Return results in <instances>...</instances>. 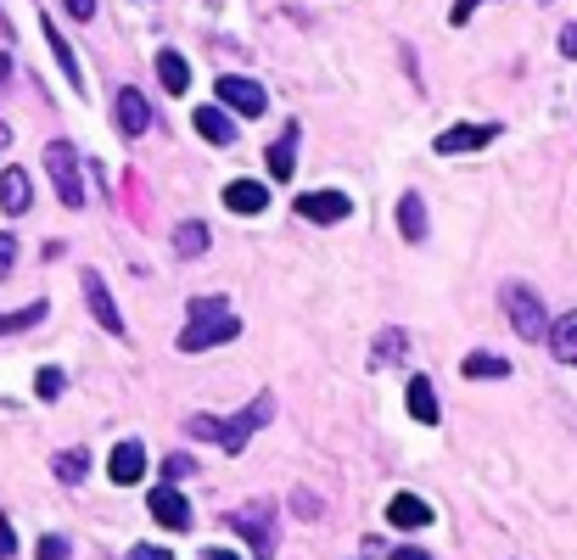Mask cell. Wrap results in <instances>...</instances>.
<instances>
[{
	"mask_svg": "<svg viewBox=\"0 0 577 560\" xmlns=\"http://www.w3.org/2000/svg\"><path fill=\"white\" fill-rule=\"evenodd\" d=\"M269 420H275V398H269V392H258L253 404L241 409V415H230V420L191 415V420H185V432L202 437V443H219V448H230V454H241V448H247V437H253L258 426H269Z\"/></svg>",
	"mask_w": 577,
	"mask_h": 560,
	"instance_id": "6da1fadb",
	"label": "cell"
},
{
	"mask_svg": "<svg viewBox=\"0 0 577 560\" xmlns=\"http://www.w3.org/2000/svg\"><path fill=\"white\" fill-rule=\"evenodd\" d=\"M241 320L230 314L225 297H197L191 314H185V331H180V353H202V348H219V342H236Z\"/></svg>",
	"mask_w": 577,
	"mask_h": 560,
	"instance_id": "7a4b0ae2",
	"label": "cell"
},
{
	"mask_svg": "<svg viewBox=\"0 0 577 560\" xmlns=\"http://www.w3.org/2000/svg\"><path fill=\"white\" fill-rule=\"evenodd\" d=\"M45 168H51V185H57L62 208H85V180H79V152H73V140H51V146H45Z\"/></svg>",
	"mask_w": 577,
	"mask_h": 560,
	"instance_id": "3957f363",
	"label": "cell"
},
{
	"mask_svg": "<svg viewBox=\"0 0 577 560\" xmlns=\"http://www.w3.org/2000/svg\"><path fill=\"white\" fill-rule=\"evenodd\" d=\"M505 314H510V325H516V336H527V342H544V336H549L544 303H538V292H533V286H521V280H510V286H505Z\"/></svg>",
	"mask_w": 577,
	"mask_h": 560,
	"instance_id": "277c9868",
	"label": "cell"
},
{
	"mask_svg": "<svg viewBox=\"0 0 577 560\" xmlns=\"http://www.w3.org/2000/svg\"><path fill=\"white\" fill-rule=\"evenodd\" d=\"M225 521L241 532V538H247V544H253V555H258V560L275 555V510H269V504H247V510H230Z\"/></svg>",
	"mask_w": 577,
	"mask_h": 560,
	"instance_id": "5b68a950",
	"label": "cell"
},
{
	"mask_svg": "<svg viewBox=\"0 0 577 560\" xmlns=\"http://www.w3.org/2000/svg\"><path fill=\"white\" fill-rule=\"evenodd\" d=\"M79 286H85V303H90V314H96L101 325L113 336H124V314H118V303H113V292H107V280H101V269H85L79 275Z\"/></svg>",
	"mask_w": 577,
	"mask_h": 560,
	"instance_id": "8992f818",
	"label": "cell"
},
{
	"mask_svg": "<svg viewBox=\"0 0 577 560\" xmlns=\"http://www.w3.org/2000/svg\"><path fill=\"white\" fill-rule=\"evenodd\" d=\"M219 101H225V107H236L241 118H258V112L269 107L264 84H253V79H236V73H225V79H219Z\"/></svg>",
	"mask_w": 577,
	"mask_h": 560,
	"instance_id": "52a82bcc",
	"label": "cell"
},
{
	"mask_svg": "<svg viewBox=\"0 0 577 560\" xmlns=\"http://www.w3.org/2000/svg\"><path fill=\"white\" fill-rule=\"evenodd\" d=\"M488 140H499V124H460V129H443V135H437V152H443V157H460V152H477V146H488Z\"/></svg>",
	"mask_w": 577,
	"mask_h": 560,
	"instance_id": "ba28073f",
	"label": "cell"
},
{
	"mask_svg": "<svg viewBox=\"0 0 577 560\" xmlns=\"http://www.w3.org/2000/svg\"><path fill=\"white\" fill-rule=\"evenodd\" d=\"M146 504H152V516L163 521V527H169V532H185V527H191V504H185L180 493H174V482H163V488H152V499H146Z\"/></svg>",
	"mask_w": 577,
	"mask_h": 560,
	"instance_id": "9c48e42d",
	"label": "cell"
},
{
	"mask_svg": "<svg viewBox=\"0 0 577 560\" xmlns=\"http://www.w3.org/2000/svg\"><path fill=\"white\" fill-rule=\"evenodd\" d=\"M348 196L342 191H309L303 196V202H297V213H303V219H314V224H337V219H348Z\"/></svg>",
	"mask_w": 577,
	"mask_h": 560,
	"instance_id": "30bf717a",
	"label": "cell"
},
{
	"mask_svg": "<svg viewBox=\"0 0 577 560\" xmlns=\"http://www.w3.org/2000/svg\"><path fill=\"white\" fill-rule=\"evenodd\" d=\"M107 476H113L118 488L141 482V476H146V448H141V443H118V448H113V460H107Z\"/></svg>",
	"mask_w": 577,
	"mask_h": 560,
	"instance_id": "8fae6325",
	"label": "cell"
},
{
	"mask_svg": "<svg viewBox=\"0 0 577 560\" xmlns=\"http://www.w3.org/2000/svg\"><path fill=\"white\" fill-rule=\"evenodd\" d=\"M118 129H124V135H146V129H152V107H146V96L141 90H118Z\"/></svg>",
	"mask_w": 577,
	"mask_h": 560,
	"instance_id": "7c38bea8",
	"label": "cell"
},
{
	"mask_svg": "<svg viewBox=\"0 0 577 560\" xmlns=\"http://www.w3.org/2000/svg\"><path fill=\"white\" fill-rule=\"evenodd\" d=\"M225 208L230 213H264L269 208V191L258 180H230L225 185Z\"/></svg>",
	"mask_w": 577,
	"mask_h": 560,
	"instance_id": "4fadbf2b",
	"label": "cell"
},
{
	"mask_svg": "<svg viewBox=\"0 0 577 560\" xmlns=\"http://www.w3.org/2000/svg\"><path fill=\"white\" fill-rule=\"evenodd\" d=\"M387 521H393V527H404V532H415V527H426V521H432V504L415 499V493H398V499L387 504Z\"/></svg>",
	"mask_w": 577,
	"mask_h": 560,
	"instance_id": "5bb4252c",
	"label": "cell"
},
{
	"mask_svg": "<svg viewBox=\"0 0 577 560\" xmlns=\"http://www.w3.org/2000/svg\"><path fill=\"white\" fill-rule=\"evenodd\" d=\"M264 163H269V174H275V180H292V168H297V124L281 129V140L264 152Z\"/></svg>",
	"mask_w": 577,
	"mask_h": 560,
	"instance_id": "9a60e30c",
	"label": "cell"
},
{
	"mask_svg": "<svg viewBox=\"0 0 577 560\" xmlns=\"http://www.w3.org/2000/svg\"><path fill=\"white\" fill-rule=\"evenodd\" d=\"M157 79H163L169 96H185V90H191V62H185L180 51H163L157 56Z\"/></svg>",
	"mask_w": 577,
	"mask_h": 560,
	"instance_id": "2e32d148",
	"label": "cell"
},
{
	"mask_svg": "<svg viewBox=\"0 0 577 560\" xmlns=\"http://www.w3.org/2000/svg\"><path fill=\"white\" fill-rule=\"evenodd\" d=\"M0 208L29 213V174H23V168H6V174H0Z\"/></svg>",
	"mask_w": 577,
	"mask_h": 560,
	"instance_id": "e0dca14e",
	"label": "cell"
},
{
	"mask_svg": "<svg viewBox=\"0 0 577 560\" xmlns=\"http://www.w3.org/2000/svg\"><path fill=\"white\" fill-rule=\"evenodd\" d=\"M549 353L561 364H577V314H561V320L549 325Z\"/></svg>",
	"mask_w": 577,
	"mask_h": 560,
	"instance_id": "ac0fdd59",
	"label": "cell"
},
{
	"mask_svg": "<svg viewBox=\"0 0 577 560\" xmlns=\"http://www.w3.org/2000/svg\"><path fill=\"white\" fill-rule=\"evenodd\" d=\"M409 415L421 420V426H437V392L426 376H409Z\"/></svg>",
	"mask_w": 577,
	"mask_h": 560,
	"instance_id": "d6986e66",
	"label": "cell"
},
{
	"mask_svg": "<svg viewBox=\"0 0 577 560\" xmlns=\"http://www.w3.org/2000/svg\"><path fill=\"white\" fill-rule=\"evenodd\" d=\"M197 135L213 140V146H230V140H236V124H230L219 107H197Z\"/></svg>",
	"mask_w": 577,
	"mask_h": 560,
	"instance_id": "ffe728a7",
	"label": "cell"
},
{
	"mask_svg": "<svg viewBox=\"0 0 577 560\" xmlns=\"http://www.w3.org/2000/svg\"><path fill=\"white\" fill-rule=\"evenodd\" d=\"M45 23V40H51V56H57V68H62V79L73 84V90H85V79H79V62H73V51H68V40L57 34V23L51 17H40Z\"/></svg>",
	"mask_w": 577,
	"mask_h": 560,
	"instance_id": "44dd1931",
	"label": "cell"
},
{
	"mask_svg": "<svg viewBox=\"0 0 577 560\" xmlns=\"http://www.w3.org/2000/svg\"><path fill=\"white\" fill-rule=\"evenodd\" d=\"M398 230H404L409 241H421V236H426V202H421L415 191H409L404 202H398Z\"/></svg>",
	"mask_w": 577,
	"mask_h": 560,
	"instance_id": "7402d4cb",
	"label": "cell"
},
{
	"mask_svg": "<svg viewBox=\"0 0 577 560\" xmlns=\"http://www.w3.org/2000/svg\"><path fill=\"white\" fill-rule=\"evenodd\" d=\"M460 376H471V381H499V376H510V364L493 359V353H471V359L460 364Z\"/></svg>",
	"mask_w": 577,
	"mask_h": 560,
	"instance_id": "603a6c76",
	"label": "cell"
},
{
	"mask_svg": "<svg viewBox=\"0 0 577 560\" xmlns=\"http://www.w3.org/2000/svg\"><path fill=\"white\" fill-rule=\"evenodd\" d=\"M174 252H180V258L208 252V224H180V230H174Z\"/></svg>",
	"mask_w": 577,
	"mask_h": 560,
	"instance_id": "cb8c5ba5",
	"label": "cell"
},
{
	"mask_svg": "<svg viewBox=\"0 0 577 560\" xmlns=\"http://www.w3.org/2000/svg\"><path fill=\"white\" fill-rule=\"evenodd\" d=\"M57 476H62V482H85V476H90V454H85V448H62V454H57Z\"/></svg>",
	"mask_w": 577,
	"mask_h": 560,
	"instance_id": "d4e9b609",
	"label": "cell"
},
{
	"mask_svg": "<svg viewBox=\"0 0 577 560\" xmlns=\"http://www.w3.org/2000/svg\"><path fill=\"white\" fill-rule=\"evenodd\" d=\"M45 320V303H29V308H17V314H0V336H12V331H29V325Z\"/></svg>",
	"mask_w": 577,
	"mask_h": 560,
	"instance_id": "484cf974",
	"label": "cell"
},
{
	"mask_svg": "<svg viewBox=\"0 0 577 560\" xmlns=\"http://www.w3.org/2000/svg\"><path fill=\"white\" fill-rule=\"evenodd\" d=\"M62 387H68V376H62L57 364H45L40 381H34V392H40V398H62Z\"/></svg>",
	"mask_w": 577,
	"mask_h": 560,
	"instance_id": "4316f807",
	"label": "cell"
},
{
	"mask_svg": "<svg viewBox=\"0 0 577 560\" xmlns=\"http://www.w3.org/2000/svg\"><path fill=\"white\" fill-rule=\"evenodd\" d=\"M40 560H68V538H57V532L40 538Z\"/></svg>",
	"mask_w": 577,
	"mask_h": 560,
	"instance_id": "83f0119b",
	"label": "cell"
},
{
	"mask_svg": "<svg viewBox=\"0 0 577 560\" xmlns=\"http://www.w3.org/2000/svg\"><path fill=\"white\" fill-rule=\"evenodd\" d=\"M191 465H197V460H185V454H169V460H163V476H169V482H180V476H191Z\"/></svg>",
	"mask_w": 577,
	"mask_h": 560,
	"instance_id": "f1b7e54d",
	"label": "cell"
},
{
	"mask_svg": "<svg viewBox=\"0 0 577 560\" xmlns=\"http://www.w3.org/2000/svg\"><path fill=\"white\" fill-rule=\"evenodd\" d=\"M124 560H174L169 555V549H163V544H135V549H129V555Z\"/></svg>",
	"mask_w": 577,
	"mask_h": 560,
	"instance_id": "f546056e",
	"label": "cell"
},
{
	"mask_svg": "<svg viewBox=\"0 0 577 560\" xmlns=\"http://www.w3.org/2000/svg\"><path fill=\"white\" fill-rule=\"evenodd\" d=\"M17 549V532H12V516H0V560H12Z\"/></svg>",
	"mask_w": 577,
	"mask_h": 560,
	"instance_id": "4dcf8cb0",
	"label": "cell"
},
{
	"mask_svg": "<svg viewBox=\"0 0 577 560\" xmlns=\"http://www.w3.org/2000/svg\"><path fill=\"white\" fill-rule=\"evenodd\" d=\"M17 264V236H0V275Z\"/></svg>",
	"mask_w": 577,
	"mask_h": 560,
	"instance_id": "1f68e13d",
	"label": "cell"
},
{
	"mask_svg": "<svg viewBox=\"0 0 577 560\" xmlns=\"http://www.w3.org/2000/svg\"><path fill=\"white\" fill-rule=\"evenodd\" d=\"M68 17H79V23H90V17H96V0H68Z\"/></svg>",
	"mask_w": 577,
	"mask_h": 560,
	"instance_id": "d6a6232c",
	"label": "cell"
},
{
	"mask_svg": "<svg viewBox=\"0 0 577 560\" xmlns=\"http://www.w3.org/2000/svg\"><path fill=\"white\" fill-rule=\"evenodd\" d=\"M471 12H477V0H454V12H449V17H454V23H465Z\"/></svg>",
	"mask_w": 577,
	"mask_h": 560,
	"instance_id": "836d02e7",
	"label": "cell"
},
{
	"mask_svg": "<svg viewBox=\"0 0 577 560\" xmlns=\"http://www.w3.org/2000/svg\"><path fill=\"white\" fill-rule=\"evenodd\" d=\"M561 51H566V56H577V23H572V28H566V34H561Z\"/></svg>",
	"mask_w": 577,
	"mask_h": 560,
	"instance_id": "e575fe53",
	"label": "cell"
},
{
	"mask_svg": "<svg viewBox=\"0 0 577 560\" xmlns=\"http://www.w3.org/2000/svg\"><path fill=\"white\" fill-rule=\"evenodd\" d=\"M393 560H432V555H426V549H398Z\"/></svg>",
	"mask_w": 577,
	"mask_h": 560,
	"instance_id": "d590c367",
	"label": "cell"
},
{
	"mask_svg": "<svg viewBox=\"0 0 577 560\" xmlns=\"http://www.w3.org/2000/svg\"><path fill=\"white\" fill-rule=\"evenodd\" d=\"M208 560H241L236 549H208Z\"/></svg>",
	"mask_w": 577,
	"mask_h": 560,
	"instance_id": "8d00e7d4",
	"label": "cell"
}]
</instances>
